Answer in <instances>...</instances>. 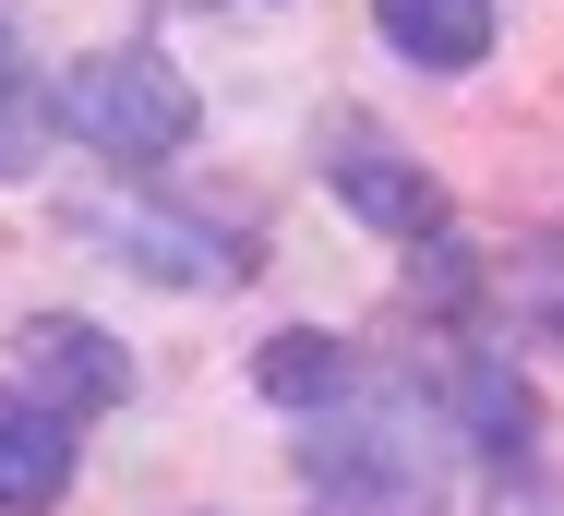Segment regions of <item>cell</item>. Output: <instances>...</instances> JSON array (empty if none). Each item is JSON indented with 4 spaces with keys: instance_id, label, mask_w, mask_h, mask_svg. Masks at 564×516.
Returning <instances> with one entry per match:
<instances>
[{
    "instance_id": "1",
    "label": "cell",
    "mask_w": 564,
    "mask_h": 516,
    "mask_svg": "<svg viewBox=\"0 0 564 516\" xmlns=\"http://www.w3.org/2000/svg\"><path fill=\"white\" fill-rule=\"evenodd\" d=\"M301 505L313 516H445V456L397 397L325 409L301 432Z\"/></svg>"
},
{
    "instance_id": "2",
    "label": "cell",
    "mask_w": 564,
    "mask_h": 516,
    "mask_svg": "<svg viewBox=\"0 0 564 516\" xmlns=\"http://www.w3.org/2000/svg\"><path fill=\"white\" fill-rule=\"evenodd\" d=\"M61 132L85 157H109V169H156V157H181L205 132V97L156 49H97V61L61 73Z\"/></svg>"
},
{
    "instance_id": "3",
    "label": "cell",
    "mask_w": 564,
    "mask_h": 516,
    "mask_svg": "<svg viewBox=\"0 0 564 516\" xmlns=\"http://www.w3.org/2000/svg\"><path fill=\"white\" fill-rule=\"evenodd\" d=\"M120 385H132V348H120L109 324H85V312H24L12 324V397L61 409L73 432L97 409H120Z\"/></svg>"
},
{
    "instance_id": "4",
    "label": "cell",
    "mask_w": 564,
    "mask_h": 516,
    "mask_svg": "<svg viewBox=\"0 0 564 516\" xmlns=\"http://www.w3.org/2000/svg\"><path fill=\"white\" fill-rule=\"evenodd\" d=\"M325 193H337L372 240H445V181H433L409 144H384V132H337Z\"/></svg>"
},
{
    "instance_id": "5",
    "label": "cell",
    "mask_w": 564,
    "mask_h": 516,
    "mask_svg": "<svg viewBox=\"0 0 564 516\" xmlns=\"http://www.w3.org/2000/svg\"><path fill=\"white\" fill-rule=\"evenodd\" d=\"M252 385H264L276 409L325 420V409H360V397H372V361H360L348 336H325V324H289V336L252 348Z\"/></svg>"
},
{
    "instance_id": "6",
    "label": "cell",
    "mask_w": 564,
    "mask_h": 516,
    "mask_svg": "<svg viewBox=\"0 0 564 516\" xmlns=\"http://www.w3.org/2000/svg\"><path fill=\"white\" fill-rule=\"evenodd\" d=\"M73 493V420L0 385V516H48Z\"/></svg>"
},
{
    "instance_id": "7",
    "label": "cell",
    "mask_w": 564,
    "mask_h": 516,
    "mask_svg": "<svg viewBox=\"0 0 564 516\" xmlns=\"http://www.w3.org/2000/svg\"><path fill=\"white\" fill-rule=\"evenodd\" d=\"M372 36H384L409 73H480L492 0H372Z\"/></svg>"
},
{
    "instance_id": "8",
    "label": "cell",
    "mask_w": 564,
    "mask_h": 516,
    "mask_svg": "<svg viewBox=\"0 0 564 516\" xmlns=\"http://www.w3.org/2000/svg\"><path fill=\"white\" fill-rule=\"evenodd\" d=\"M120 240L144 252V277L169 289H240L252 277V240L240 228H193V216H120Z\"/></svg>"
},
{
    "instance_id": "9",
    "label": "cell",
    "mask_w": 564,
    "mask_h": 516,
    "mask_svg": "<svg viewBox=\"0 0 564 516\" xmlns=\"http://www.w3.org/2000/svg\"><path fill=\"white\" fill-rule=\"evenodd\" d=\"M24 157H36V97H24V73L0 61V181H12Z\"/></svg>"
}]
</instances>
